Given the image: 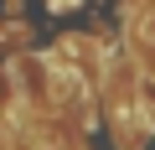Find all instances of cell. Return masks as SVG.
Returning <instances> with one entry per match:
<instances>
[{
	"label": "cell",
	"instance_id": "1",
	"mask_svg": "<svg viewBox=\"0 0 155 150\" xmlns=\"http://www.w3.org/2000/svg\"><path fill=\"white\" fill-rule=\"evenodd\" d=\"M16 104H21V83H11V72L0 67V119H11Z\"/></svg>",
	"mask_w": 155,
	"mask_h": 150
}]
</instances>
